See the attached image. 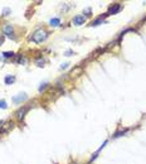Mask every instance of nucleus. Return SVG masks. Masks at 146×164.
<instances>
[{
	"instance_id": "4",
	"label": "nucleus",
	"mask_w": 146,
	"mask_h": 164,
	"mask_svg": "<svg viewBox=\"0 0 146 164\" xmlns=\"http://www.w3.org/2000/svg\"><path fill=\"white\" fill-rule=\"evenodd\" d=\"M120 10H121V4L120 3H116V4H114V5H111V8L107 11V15L116 14V13H118Z\"/></svg>"
},
{
	"instance_id": "7",
	"label": "nucleus",
	"mask_w": 146,
	"mask_h": 164,
	"mask_svg": "<svg viewBox=\"0 0 146 164\" xmlns=\"http://www.w3.org/2000/svg\"><path fill=\"white\" fill-rule=\"evenodd\" d=\"M4 81H5V83H6V85H11V83H14V81H15V77H14L13 75H9V76H6Z\"/></svg>"
},
{
	"instance_id": "19",
	"label": "nucleus",
	"mask_w": 146,
	"mask_h": 164,
	"mask_svg": "<svg viewBox=\"0 0 146 164\" xmlns=\"http://www.w3.org/2000/svg\"><path fill=\"white\" fill-rule=\"evenodd\" d=\"M3 42H4V39H3V37H0V45L3 44Z\"/></svg>"
},
{
	"instance_id": "1",
	"label": "nucleus",
	"mask_w": 146,
	"mask_h": 164,
	"mask_svg": "<svg viewBox=\"0 0 146 164\" xmlns=\"http://www.w3.org/2000/svg\"><path fill=\"white\" fill-rule=\"evenodd\" d=\"M48 38V32L44 29H37V31L30 35V40L34 43H42Z\"/></svg>"
},
{
	"instance_id": "13",
	"label": "nucleus",
	"mask_w": 146,
	"mask_h": 164,
	"mask_svg": "<svg viewBox=\"0 0 146 164\" xmlns=\"http://www.w3.org/2000/svg\"><path fill=\"white\" fill-rule=\"evenodd\" d=\"M9 13H10L9 8H4L3 9V15H9Z\"/></svg>"
},
{
	"instance_id": "3",
	"label": "nucleus",
	"mask_w": 146,
	"mask_h": 164,
	"mask_svg": "<svg viewBox=\"0 0 146 164\" xmlns=\"http://www.w3.org/2000/svg\"><path fill=\"white\" fill-rule=\"evenodd\" d=\"M29 110V106H24V107H20L18 111H16V117H18V120H23L24 116H25V114L28 112Z\"/></svg>"
},
{
	"instance_id": "10",
	"label": "nucleus",
	"mask_w": 146,
	"mask_h": 164,
	"mask_svg": "<svg viewBox=\"0 0 146 164\" xmlns=\"http://www.w3.org/2000/svg\"><path fill=\"white\" fill-rule=\"evenodd\" d=\"M14 52H4V53H1V58L3 57H6V58H9V57H14Z\"/></svg>"
},
{
	"instance_id": "17",
	"label": "nucleus",
	"mask_w": 146,
	"mask_h": 164,
	"mask_svg": "<svg viewBox=\"0 0 146 164\" xmlns=\"http://www.w3.org/2000/svg\"><path fill=\"white\" fill-rule=\"evenodd\" d=\"M68 65H69V63H63V65L61 66V70H64V68H67V67H68Z\"/></svg>"
},
{
	"instance_id": "15",
	"label": "nucleus",
	"mask_w": 146,
	"mask_h": 164,
	"mask_svg": "<svg viewBox=\"0 0 146 164\" xmlns=\"http://www.w3.org/2000/svg\"><path fill=\"white\" fill-rule=\"evenodd\" d=\"M126 131H127V130H123V131H118V133H116V134H115V138H117V136H121V135H122V134H125Z\"/></svg>"
},
{
	"instance_id": "6",
	"label": "nucleus",
	"mask_w": 146,
	"mask_h": 164,
	"mask_svg": "<svg viewBox=\"0 0 146 164\" xmlns=\"http://www.w3.org/2000/svg\"><path fill=\"white\" fill-rule=\"evenodd\" d=\"M86 22V18L83 15H76L73 18V23L76 24V25H81V24H83Z\"/></svg>"
},
{
	"instance_id": "16",
	"label": "nucleus",
	"mask_w": 146,
	"mask_h": 164,
	"mask_svg": "<svg viewBox=\"0 0 146 164\" xmlns=\"http://www.w3.org/2000/svg\"><path fill=\"white\" fill-rule=\"evenodd\" d=\"M37 65H38L39 67L44 66V60H40V61H37Z\"/></svg>"
},
{
	"instance_id": "11",
	"label": "nucleus",
	"mask_w": 146,
	"mask_h": 164,
	"mask_svg": "<svg viewBox=\"0 0 146 164\" xmlns=\"http://www.w3.org/2000/svg\"><path fill=\"white\" fill-rule=\"evenodd\" d=\"M15 62H16V63H22V65H23V63H25V60H24L22 56H19V57L15 60Z\"/></svg>"
},
{
	"instance_id": "9",
	"label": "nucleus",
	"mask_w": 146,
	"mask_h": 164,
	"mask_svg": "<svg viewBox=\"0 0 146 164\" xmlns=\"http://www.w3.org/2000/svg\"><path fill=\"white\" fill-rule=\"evenodd\" d=\"M103 16H99L98 19H96V20H93L92 23H91V27H96V25H99L101 23H103Z\"/></svg>"
},
{
	"instance_id": "5",
	"label": "nucleus",
	"mask_w": 146,
	"mask_h": 164,
	"mask_svg": "<svg viewBox=\"0 0 146 164\" xmlns=\"http://www.w3.org/2000/svg\"><path fill=\"white\" fill-rule=\"evenodd\" d=\"M28 99L27 94H19L18 96H14L13 97V102L14 104H19V102H23V101H25Z\"/></svg>"
},
{
	"instance_id": "18",
	"label": "nucleus",
	"mask_w": 146,
	"mask_h": 164,
	"mask_svg": "<svg viewBox=\"0 0 146 164\" xmlns=\"http://www.w3.org/2000/svg\"><path fill=\"white\" fill-rule=\"evenodd\" d=\"M72 54H74V52H72V50H67L66 52V56H72Z\"/></svg>"
},
{
	"instance_id": "14",
	"label": "nucleus",
	"mask_w": 146,
	"mask_h": 164,
	"mask_svg": "<svg viewBox=\"0 0 146 164\" xmlns=\"http://www.w3.org/2000/svg\"><path fill=\"white\" fill-rule=\"evenodd\" d=\"M47 86H48V83H47V82H44V83H42V86L39 87V91L42 92V91H43V90H44V88H45V87H47Z\"/></svg>"
},
{
	"instance_id": "12",
	"label": "nucleus",
	"mask_w": 146,
	"mask_h": 164,
	"mask_svg": "<svg viewBox=\"0 0 146 164\" xmlns=\"http://www.w3.org/2000/svg\"><path fill=\"white\" fill-rule=\"evenodd\" d=\"M8 107V105H6V102H5V101H0V109H6Z\"/></svg>"
},
{
	"instance_id": "2",
	"label": "nucleus",
	"mask_w": 146,
	"mask_h": 164,
	"mask_svg": "<svg viewBox=\"0 0 146 164\" xmlns=\"http://www.w3.org/2000/svg\"><path fill=\"white\" fill-rule=\"evenodd\" d=\"M3 32H4V34H6L8 37L14 38V39H15V37H14V28H13V25H10V24H5V25L3 27Z\"/></svg>"
},
{
	"instance_id": "8",
	"label": "nucleus",
	"mask_w": 146,
	"mask_h": 164,
	"mask_svg": "<svg viewBox=\"0 0 146 164\" xmlns=\"http://www.w3.org/2000/svg\"><path fill=\"white\" fill-rule=\"evenodd\" d=\"M49 24H51L52 27H58V25L61 24V20L58 19V18H53V19H51V22H49Z\"/></svg>"
}]
</instances>
